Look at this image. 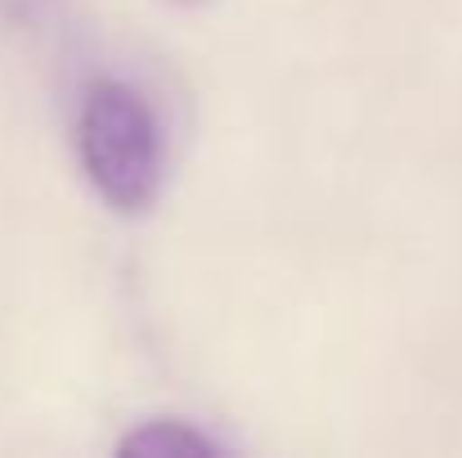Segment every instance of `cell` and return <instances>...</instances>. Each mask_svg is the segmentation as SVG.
<instances>
[{
    "label": "cell",
    "instance_id": "1",
    "mask_svg": "<svg viewBox=\"0 0 462 458\" xmlns=\"http://www.w3.org/2000/svg\"><path fill=\"white\" fill-rule=\"evenodd\" d=\"M77 157L117 216H144L162 193L166 149L153 104L122 77H99L77 113Z\"/></svg>",
    "mask_w": 462,
    "mask_h": 458
},
{
    "label": "cell",
    "instance_id": "2",
    "mask_svg": "<svg viewBox=\"0 0 462 458\" xmlns=\"http://www.w3.org/2000/svg\"><path fill=\"white\" fill-rule=\"evenodd\" d=\"M122 458H216L225 445L189 418H149L117 441Z\"/></svg>",
    "mask_w": 462,
    "mask_h": 458
}]
</instances>
